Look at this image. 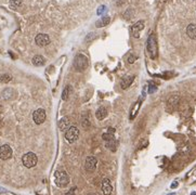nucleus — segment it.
Here are the masks:
<instances>
[{"label":"nucleus","mask_w":196,"mask_h":195,"mask_svg":"<svg viewBox=\"0 0 196 195\" xmlns=\"http://www.w3.org/2000/svg\"><path fill=\"white\" fill-rule=\"evenodd\" d=\"M109 21H111V17L109 16H104V17H102L101 20H99L97 23H95V26L97 27H104V26H106L107 24L109 23Z\"/></svg>","instance_id":"a211bd4d"},{"label":"nucleus","mask_w":196,"mask_h":195,"mask_svg":"<svg viewBox=\"0 0 196 195\" xmlns=\"http://www.w3.org/2000/svg\"><path fill=\"white\" fill-rule=\"evenodd\" d=\"M12 149L10 147V145L8 144H3L0 146V159L2 161H7V159L11 158L12 156Z\"/></svg>","instance_id":"423d86ee"},{"label":"nucleus","mask_w":196,"mask_h":195,"mask_svg":"<svg viewBox=\"0 0 196 195\" xmlns=\"http://www.w3.org/2000/svg\"><path fill=\"white\" fill-rule=\"evenodd\" d=\"M102 139L104 140V141H109V140L114 139V134L113 133H109V132H105V133H103V136H102Z\"/></svg>","instance_id":"412c9836"},{"label":"nucleus","mask_w":196,"mask_h":195,"mask_svg":"<svg viewBox=\"0 0 196 195\" xmlns=\"http://www.w3.org/2000/svg\"><path fill=\"white\" fill-rule=\"evenodd\" d=\"M69 127H70V120L68 117H63V118L59 122V128H60V130H62V131L68 129Z\"/></svg>","instance_id":"f8f14e48"},{"label":"nucleus","mask_w":196,"mask_h":195,"mask_svg":"<svg viewBox=\"0 0 196 195\" xmlns=\"http://www.w3.org/2000/svg\"><path fill=\"white\" fill-rule=\"evenodd\" d=\"M35 41L36 44H38L39 47H45L47 44H50V37L48 36L47 34H38L35 38Z\"/></svg>","instance_id":"1a4fd4ad"},{"label":"nucleus","mask_w":196,"mask_h":195,"mask_svg":"<svg viewBox=\"0 0 196 195\" xmlns=\"http://www.w3.org/2000/svg\"><path fill=\"white\" fill-rule=\"evenodd\" d=\"M132 81H133L132 76H127V77H125L123 80H121V83H120L121 88H123V89H127V88H129L131 83H132Z\"/></svg>","instance_id":"dca6fc26"},{"label":"nucleus","mask_w":196,"mask_h":195,"mask_svg":"<svg viewBox=\"0 0 196 195\" xmlns=\"http://www.w3.org/2000/svg\"><path fill=\"white\" fill-rule=\"evenodd\" d=\"M148 51L151 58H156L158 50H157V42H156V38L154 35H151L148 39Z\"/></svg>","instance_id":"7ed1b4c3"},{"label":"nucleus","mask_w":196,"mask_h":195,"mask_svg":"<svg viewBox=\"0 0 196 195\" xmlns=\"http://www.w3.org/2000/svg\"><path fill=\"white\" fill-rule=\"evenodd\" d=\"M191 195H196V192H192V194Z\"/></svg>","instance_id":"c756f323"},{"label":"nucleus","mask_w":196,"mask_h":195,"mask_svg":"<svg viewBox=\"0 0 196 195\" xmlns=\"http://www.w3.org/2000/svg\"><path fill=\"white\" fill-rule=\"evenodd\" d=\"M74 67L78 72H81L88 67V58L84 54H77L74 60Z\"/></svg>","instance_id":"20e7f679"},{"label":"nucleus","mask_w":196,"mask_h":195,"mask_svg":"<svg viewBox=\"0 0 196 195\" xmlns=\"http://www.w3.org/2000/svg\"><path fill=\"white\" fill-rule=\"evenodd\" d=\"M102 191L104 193V195H109L113 191V188H112V184H111V181L109 179L105 178L102 182Z\"/></svg>","instance_id":"9b49d317"},{"label":"nucleus","mask_w":196,"mask_h":195,"mask_svg":"<svg viewBox=\"0 0 196 195\" xmlns=\"http://www.w3.org/2000/svg\"><path fill=\"white\" fill-rule=\"evenodd\" d=\"M177 186H178V182H177V181H176V182H173V183L171 184V189L177 188Z\"/></svg>","instance_id":"cd10ccee"},{"label":"nucleus","mask_w":196,"mask_h":195,"mask_svg":"<svg viewBox=\"0 0 196 195\" xmlns=\"http://www.w3.org/2000/svg\"><path fill=\"white\" fill-rule=\"evenodd\" d=\"M33 64H34L35 66H42L45 65V63H46V60H45V58L42 55H35L34 58H33Z\"/></svg>","instance_id":"2eb2a0df"},{"label":"nucleus","mask_w":196,"mask_h":195,"mask_svg":"<svg viewBox=\"0 0 196 195\" xmlns=\"http://www.w3.org/2000/svg\"><path fill=\"white\" fill-rule=\"evenodd\" d=\"M88 195H97V194H94V193H91V194H88Z\"/></svg>","instance_id":"7c9ffc66"},{"label":"nucleus","mask_w":196,"mask_h":195,"mask_svg":"<svg viewBox=\"0 0 196 195\" xmlns=\"http://www.w3.org/2000/svg\"><path fill=\"white\" fill-rule=\"evenodd\" d=\"M105 146H106L109 150H111L112 152H115V151H116V149H117V146H118V142H117L116 140H115V138H114V139H112V140H109V141H107L106 144H105Z\"/></svg>","instance_id":"f3484780"},{"label":"nucleus","mask_w":196,"mask_h":195,"mask_svg":"<svg viewBox=\"0 0 196 195\" xmlns=\"http://www.w3.org/2000/svg\"><path fill=\"white\" fill-rule=\"evenodd\" d=\"M33 119L37 125H40L46 120V111L42 108H38L33 114Z\"/></svg>","instance_id":"6e6552de"},{"label":"nucleus","mask_w":196,"mask_h":195,"mask_svg":"<svg viewBox=\"0 0 196 195\" xmlns=\"http://www.w3.org/2000/svg\"><path fill=\"white\" fill-rule=\"evenodd\" d=\"M0 80L2 81V83H8V81L11 80V76L10 75H2L0 77Z\"/></svg>","instance_id":"4be33fe9"},{"label":"nucleus","mask_w":196,"mask_h":195,"mask_svg":"<svg viewBox=\"0 0 196 195\" xmlns=\"http://www.w3.org/2000/svg\"><path fill=\"white\" fill-rule=\"evenodd\" d=\"M187 34L191 39H196V24H190L187 28Z\"/></svg>","instance_id":"4468645a"},{"label":"nucleus","mask_w":196,"mask_h":195,"mask_svg":"<svg viewBox=\"0 0 196 195\" xmlns=\"http://www.w3.org/2000/svg\"><path fill=\"white\" fill-rule=\"evenodd\" d=\"M136 60H137V56H134V55H133V54H131L130 58H128V62L131 64V63H133V62L136 61Z\"/></svg>","instance_id":"b1692460"},{"label":"nucleus","mask_w":196,"mask_h":195,"mask_svg":"<svg viewBox=\"0 0 196 195\" xmlns=\"http://www.w3.org/2000/svg\"><path fill=\"white\" fill-rule=\"evenodd\" d=\"M143 28H144V22L143 21H139V22H137L136 24L132 26V35L134 38H139L140 37V33L143 30Z\"/></svg>","instance_id":"9d476101"},{"label":"nucleus","mask_w":196,"mask_h":195,"mask_svg":"<svg viewBox=\"0 0 196 195\" xmlns=\"http://www.w3.org/2000/svg\"><path fill=\"white\" fill-rule=\"evenodd\" d=\"M104 10H105V7H104V5H101V7H100L99 9H98V14L101 15L102 13L104 12Z\"/></svg>","instance_id":"a878e982"},{"label":"nucleus","mask_w":196,"mask_h":195,"mask_svg":"<svg viewBox=\"0 0 196 195\" xmlns=\"http://www.w3.org/2000/svg\"><path fill=\"white\" fill-rule=\"evenodd\" d=\"M65 195H76V194H75V190H74V189H70V190L68 191V192H66Z\"/></svg>","instance_id":"bb28decb"},{"label":"nucleus","mask_w":196,"mask_h":195,"mask_svg":"<svg viewBox=\"0 0 196 195\" xmlns=\"http://www.w3.org/2000/svg\"><path fill=\"white\" fill-rule=\"evenodd\" d=\"M69 92H70V87L69 86H67V87L64 89L63 93H62V99H63L64 101H66L68 99V97H69Z\"/></svg>","instance_id":"aec40b11"},{"label":"nucleus","mask_w":196,"mask_h":195,"mask_svg":"<svg viewBox=\"0 0 196 195\" xmlns=\"http://www.w3.org/2000/svg\"><path fill=\"white\" fill-rule=\"evenodd\" d=\"M22 161L23 165L26 167V168H33L37 165V161H38V158L35 153L33 152H28V153L24 154L22 157Z\"/></svg>","instance_id":"f03ea898"},{"label":"nucleus","mask_w":196,"mask_h":195,"mask_svg":"<svg viewBox=\"0 0 196 195\" xmlns=\"http://www.w3.org/2000/svg\"><path fill=\"white\" fill-rule=\"evenodd\" d=\"M95 116L99 120H102L104 119L105 117L107 116V108L105 106H101L99 110L95 112Z\"/></svg>","instance_id":"ddd939ff"},{"label":"nucleus","mask_w":196,"mask_h":195,"mask_svg":"<svg viewBox=\"0 0 196 195\" xmlns=\"http://www.w3.org/2000/svg\"><path fill=\"white\" fill-rule=\"evenodd\" d=\"M156 91V86H153V85H150V89H148V93H153Z\"/></svg>","instance_id":"393cba45"},{"label":"nucleus","mask_w":196,"mask_h":195,"mask_svg":"<svg viewBox=\"0 0 196 195\" xmlns=\"http://www.w3.org/2000/svg\"><path fill=\"white\" fill-rule=\"evenodd\" d=\"M79 138V130H78L77 127L72 126L69 127L65 132V139L67 140L69 143H74L76 142Z\"/></svg>","instance_id":"39448f33"},{"label":"nucleus","mask_w":196,"mask_h":195,"mask_svg":"<svg viewBox=\"0 0 196 195\" xmlns=\"http://www.w3.org/2000/svg\"><path fill=\"white\" fill-rule=\"evenodd\" d=\"M54 182L59 188H65L69 183V177L63 169H58L54 173Z\"/></svg>","instance_id":"f257e3e1"},{"label":"nucleus","mask_w":196,"mask_h":195,"mask_svg":"<svg viewBox=\"0 0 196 195\" xmlns=\"http://www.w3.org/2000/svg\"><path fill=\"white\" fill-rule=\"evenodd\" d=\"M97 164L98 161L94 156H88L86 158V163H85V168L88 172H93L97 168Z\"/></svg>","instance_id":"0eeeda50"},{"label":"nucleus","mask_w":196,"mask_h":195,"mask_svg":"<svg viewBox=\"0 0 196 195\" xmlns=\"http://www.w3.org/2000/svg\"><path fill=\"white\" fill-rule=\"evenodd\" d=\"M20 5H21V1H20V0H12V1H11V8H15Z\"/></svg>","instance_id":"5701e85b"},{"label":"nucleus","mask_w":196,"mask_h":195,"mask_svg":"<svg viewBox=\"0 0 196 195\" xmlns=\"http://www.w3.org/2000/svg\"><path fill=\"white\" fill-rule=\"evenodd\" d=\"M178 101H179V97H178V95H172V97L169 98V100H168V104L171 105V106H174V105H177Z\"/></svg>","instance_id":"6ab92c4d"},{"label":"nucleus","mask_w":196,"mask_h":195,"mask_svg":"<svg viewBox=\"0 0 196 195\" xmlns=\"http://www.w3.org/2000/svg\"><path fill=\"white\" fill-rule=\"evenodd\" d=\"M5 192H7V191H5V189H3V188H0V193H5Z\"/></svg>","instance_id":"c85d7f7f"}]
</instances>
